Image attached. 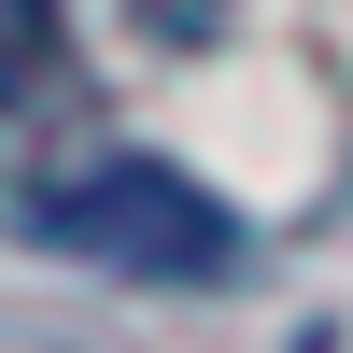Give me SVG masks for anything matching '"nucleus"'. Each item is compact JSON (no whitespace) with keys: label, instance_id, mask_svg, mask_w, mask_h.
Listing matches in <instances>:
<instances>
[{"label":"nucleus","instance_id":"f257e3e1","mask_svg":"<svg viewBox=\"0 0 353 353\" xmlns=\"http://www.w3.org/2000/svg\"><path fill=\"white\" fill-rule=\"evenodd\" d=\"M28 241L113 283H226L241 269V212L170 156H85L57 184H28Z\"/></svg>","mask_w":353,"mask_h":353},{"label":"nucleus","instance_id":"f03ea898","mask_svg":"<svg viewBox=\"0 0 353 353\" xmlns=\"http://www.w3.org/2000/svg\"><path fill=\"white\" fill-rule=\"evenodd\" d=\"M71 99V14L57 0H0V141H28Z\"/></svg>","mask_w":353,"mask_h":353}]
</instances>
